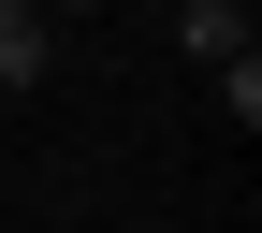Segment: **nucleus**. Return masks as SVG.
Returning <instances> with one entry per match:
<instances>
[{
    "label": "nucleus",
    "mask_w": 262,
    "mask_h": 233,
    "mask_svg": "<svg viewBox=\"0 0 262 233\" xmlns=\"http://www.w3.org/2000/svg\"><path fill=\"white\" fill-rule=\"evenodd\" d=\"M44 73H58V29L29 0H0V88H44Z\"/></svg>",
    "instance_id": "f03ea898"
},
{
    "label": "nucleus",
    "mask_w": 262,
    "mask_h": 233,
    "mask_svg": "<svg viewBox=\"0 0 262 233\" xmlns=\"http://www.w3.org/2000/svg\"><path fill=\"white\" fill-rule=\"evenodd\" d=\"M29 15H44V29H58V15H102V0H29Z\"/></svg>",
    "instance_id": "7ed1b4c3"
},
{
    "label": "nucleus",
    "mask_w": 262,
    "mask_h": 233,
    "mask_svg": "<svg viewBox=\"0 0 262 233\" xmlns=\"http://www.w3.org/2000/svg\"><path fill=\"white\" fill-rule=\"evenodd\" d=\"M175 44L204 58V73H233L248 58V0H175Z\"/></svg>",
    "instance_id": "f257e3e1"
}]
</instances>
